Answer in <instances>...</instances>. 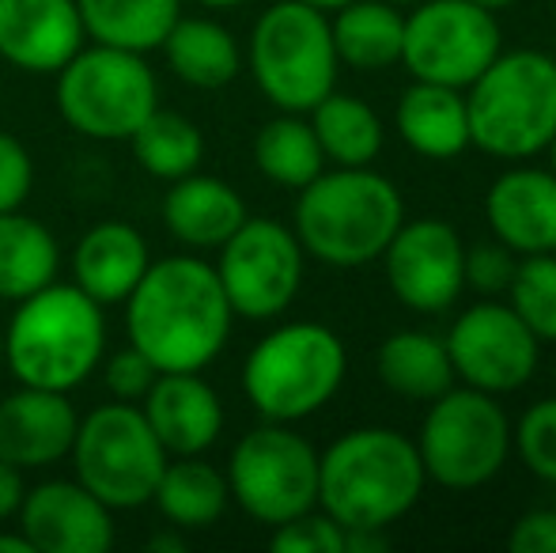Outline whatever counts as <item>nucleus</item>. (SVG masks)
<instances>
[{"instance_id": "nucleus-36", "label": "nucleus", "mask_w": 556, "mask_h": 553, "mask_svg": "<svg viewBox=\"0 0 556 553\" xmlns=\"http://www.w3.org/2000/svg\"><path fill=\"white\" fill-rule=\"evenodd\" d=\"M515 266H519V254L500 243V239L466 247V288L489 296V300L492 296H504L515 277Z\"/></svg>"}, {"instance_id": "nucleus-38", "label": "nucleus", "mask_w": 556, "mask_h": 553, "mask_svg": "<svg viewBox=\"0 0 556 553\" xmlns=\"http://www.w3.org/2000/svg\"><path fill=\"white\" fill-rule=\"evenodd\" d=\"M155 376H160V368L137 345L114 353L103 368V384L111 391V399L117 402H140L148 394V387L155 384Z\"/></svg>"}, {"instance_id": "nucleus-6", "label": "nucleus", "mask_w": 556, "mask_h": 553, "mask_svg": "<svg viewBox=\"0 0 556 553\" xmlns=\"http://www.w3.org/2000/svg\"><path fill=\"white\" fill-rule=\"evenodd\" d=\"M349 353L323 323H285L269 330L242 364V394L265 420L295 425L315 417L341 391Z\"/></svg>"}, {"instance_id": "nucleus-11", "label": "nucleus", "mask_w": 556, "mask_h": 553, "mask_svg": "<svg viewBox=\"0 0 556 553\" xmlns=\"http://www.w3.org/2000/svg\"><path fill=\"white\" fill-rule=\"evenodd\" d=\"M227 489L231 501L262 527H280L318 508L315 443L280 420L250 428L227 458Z\"/></svg>"}, {"instance_id": "nucleus-32", "label": "nucleus", "mask_w": 556, "mask_h": 553, "mask_svg": "<svg viewBox=\"0 0 556 553\" xmlns=\"http://www.w3.org/2000/svg\"><path fill=\"white\" fill-rule=\"evenodd\" d=\"M129 144L140 171H148L152 178H163V183L193 175L201 167V160H205V137H201V129L186 114L160 111V106L140 122L137 134L129 137Z\"/></svg>"}, {"instance_id": "nucleus-25", "label": "nucleus", "mask_w": 556, "mask_h": 553, "mask_svg": "<svg viewBox=\"0 0 556 553\" xmlns=\"http://www.w3.org/2000/svg\"><path fill=\"white\" fill-rule=\"evenodd\" d=\"M152 504L175 531H208L231 504L227 474L201 455L167 458Z\"/></svg>"}, {"instance_id": "nucleus-2", "label": "nucleus", "mask_w": 556, "mask_h": 553, "mask_svg": "<svg viewBox=\"0 0 556 553\" xmlns=\"http://www.w3.org/2000/svg\"><path fill=\"white\" fill-rule=\"evenodd\" d=\"M425 481L417 440L397 428H352L318 455V508L344 531H387L417 508Z\"/></svg>"}, {"instance_id": "nucleus-22", "label": "nucleus", "mask_w": 556, "mask_h": 553, "mask_svg": "<svg viewBox=\"0 0 556 553\" xmlns=\"http://www.w3.org/2000/svg\"><path fill=\"white\" fill-rule=\"evenodd\" d=\"M247 216V201L231 183L198 171L175 178L163 198V224L190 251H220Z\"/></svg>"}, {"instance_id": "nucleus-18", "label": "nucleus", "mask_w": 556, "mask_h": 553, "mask_svg": "<svg viewBox=\"0 0 556 553\" xmlns=\"http://www.w3.org/2000/svg\"><path fill=\"white\" fill-rule=\"evenodd\" d=\"M84 38L76 0H0V61L20 73L58 76Z\"/></svg>"}, {"instance_id": "nucleus-46", "label": "nucleus", "mask_w": 556, "mask_h": 553, "mask_svg": "<svg viewBox=\"0 0 556 553\" xmlns=\"http://www.w3.org/2000/svg\"><path fill=\"white\" fill-rule=\"evenodd\" d=\"M473 4L489 8V12H500V8H511V4H515V0H473Z\"/></svg>"}, {"instance_id": "nucleus-50", "label": "nucleus", "mask_w": 556, "mask_h": 553, "mask_svg": "<svg viewBox=\"0 0 556 553\" xmlns=\"http://www.w3.org/2000/svg\"><path fill=\"white\" fill-rule=\"evenodd\" d=\"M553 379H556V372H553Z\"/></svg>"}, {"instance_id": "nucleus-42", "label": "nucleus", "mask_w": 556, "mask_h": 553, "mask_svg": "<svg viewBox=\"0 0 556 553\" xmlns=\"http://www.w3.org/2000/svg\"><path fill=\"white\" fill-rule=\"evenodd\" d=\"M0 553H35V546L23 531H0Z\"/></svg>"}, {"instance_id": "nucleus-4", "label": "nucleus", "mask_w": 556, "mask_h": 553, "mask_svg": "<svg viewBox=\"0 0 556 553\" xmlns=\"http://www.w3.org/2000/svg\"><path fill=\"white\" fill-rule=\"evenodd\" d=\"M405 221V201L371 167H337L311 178L295 198L292 231L303 254L333 269H359L382 259Z\"/></svg>"}, {"instance_id": "nucleus-31", "label": "nucleus", "mask_w": 556, "mask_h": 553, "mask_svg": "<svg viewBox=\"0 0 556 553\" xmlns=\"http://www.w3.org/2000/svg\"><path fill=\"white\" fill-rule=\"evenodd\" d=\"M254 163L269 183L285 186V190H303L311 178L326 171L323 144H318L311 122H303V114L288 111H280L277 118L257 129Z\"/></svg>"}, {"instance_id": "nucleus-23", "label": "nucleus", "mask_w": 556, "mask_h": 553, "mask_svg": "<svg viewBox=\"0 0 556 553\" xmlns=\"http://www.w3.org/2000/svg\"><path fill=\"white\" fill-rule=\"evenodd\" d=\"M397 137L425 160H454L469 148L466 91L446 84L413 80L397 99Z\"/></svg>"}, {"instance_id": "nucleus-43", "label": "nucleus", "mask_w": 556, "mask_h": 553, "mask_svg": "<svg viewBox=\"0 0 556 553\" xmlns=\"http://www.w3.org/2000/svg\"><path fill=\"white\" fill-rule=\"evenodd\" d=\"M148 550H186V539L182 535H152V539H148Z\"/></svg>"}, {"instance_id": "nucleus-34", "label": "nucleus", "mask_w": 556, "mask_h": 553, "mask_svg": "<svg viewBox=\"0 0 556 553\" xmlns=\"http://www.w3.org/2000/svg\"><path fill=\"white\" fill-rule=\"evenodd\" d=\"M511 451L534 478L556 486V399H542L511 425Z\"/></svg>"}, {"instance_id": "nucleus-5", "label": "nucleus", "mask_w": 556, "mask_h": 553, "mask_svg": "<svg viewBox=\"0 0 556 553\" xmlns=\"http://www.w3.org/2000/svg\"><path fill=\"white\" fill-rule=\"evenodd\" d=\"M469 144L496 160H530L556 134V61L542 50H500L469 84Z\"/></svg>"}, {"instance_id": "nucleus-24", "label": "nucleus", "mask_w": 556, "mask_h": 553, "mask_svg": "<svg viewBox=\"0 0 556 553\" xmlns=\"http://www.w3.org/2000/svg\"><path fill=\"white\" fill-rule=\"evenodd\" d=\"M160 50L170 73L201 91L227 88L242 73V50L235 35L208 15H178Z\"/></svg>"}, {"instance_id": "nucleus-40", "label": "nucleus", "mask_w": 556, "mask_h": 553, "mask_svg": "<svg viewBox=\"0 0 556 553\" xmlns=\"http://www.w3.org/2000/svg\"><path fill=\"white\" fill-rule=\"evenodd\" d=\"M23 497H27V481H23V470L0 458V527H4L8 519L20 516Z\"/></svg>"}, {"instance_id": "nucleus-3", "label": "nucleus", "mask_w": 556, "mask_h": 553, "mask_svg": "<svg viewBox=\"0 0 556 553\" xmlns=\"http://www.w3.org/2000/svg\"><path fill=\"white\" fill-rule=\"evenodd\" d=\"M106 353L103 303L76 285H53L15 303L4 326V368L15 384L42 391H76Z\"/></svg>"}, {"instance_id": "nucleus-33", "label": "nucleus", "mask_w": 556, "mask_h": 553, "mask_svg": "<svg viewBox=\"0 0 556 553\" xmlns=\"http://www.w3.org/2000/svg\"><path fill=\"white\" fill-rule=\"evenodd\" d=\"M504 296L538 341H556V251L522 254Z\"/></svg>"}, {"instance_id": "nucleus-16", "label": "nucleus", "mask_w": 556, "mask_h": 553, "mask_svg": "<svg viewBox=\"0 0 556 553\" xmlns=\"http://www.w3.org/2000/svg\"><path fill=\"white\" fill-rule=\"evenodd\" d=\"M15 527L35 553H106L114 546V516L80 481L53 478L27 489Z\"/></svg>"}, {"instance_id": "nucleus-44", "label": "nucleus", "mask_w": 556, "mask_h": 553, "mask_svg": "<svg viewBox=\"0 0 556 553\" xmlns=\"http://www.w3.org/2000/svg\"><path fill=\"white\" fill-rule=\"evenodd\" d=\"M193 4L208 8V12H235V8H242L247 0H193Z\"/></svg>"}, {"instance_id": "nucleus-28", "label": "nucleus", "mask_w": 556, "mask_h": 553, "mask_svg": "<svg viewBox=\"0 0 556 553\" xmlns=\"http://www.w3.org/2000/svg\"><path fill=\"white\" fill-rule=\"evenodd\" d=\"M61 269V247L42 221L20 213H0V300H27L30 292L53 285Z\"/></svg>"}, {"instance_id": "nucleus-14", "label": "nucleus", "mask_w": 556, "mask_h": 553, "mask_svg": "<svg viewBox=\"0 0 556 553\" xmlns=\"http://www.w3.org/2000/svg\"><path fill=\"white\" fill-rule=\"evenodd\" d=\"M446 356L454 379L484 394H511L527 387L538 372L542 341L511 311V303L484 300L454 318L446 330Z\"/></svg>"}, {"instance_id": "nucleus-7", "label": "nucleus", "mask_w": 556, "mask_h": 553, "mask_svg": "<svg viewBox=\"0 0 556 553\" xmlns=\"http://www.w3.org/2000/svg\"><path fill=\"white\" fill-rule=\"evenodd\" d=\"M250 76L277 111L307 114L337 88V50L323 8L280 0L257 15L247 46Z\"/></svg>"}, {"instance_id": "nucleus-17", "label": "nucleus", "mask_w": 556, "mask_h": 553, "mask_svg": "<svg viewBox=\"0 0 556 553\" xmlns=\"http://www.w3.org/2000/svg\"><path fill=\"white\" fill-rule=\"evenodd\" d=\"M80 414L61 391L23 387L0 399V458L27 470H46L68 458Z\"/></svg>"}, {"instance_id": "nucleus-48", "label": "nucleus", "mask_w": 556, "mask_h": 553, "mask_svg": "<svg viewBox=\"0 0 556 553\" xmlns=\"http://www.w3.org/2000/svg\"><path fill=\"white\" fill-rule=\"evenodd\" d=\"M0 372H4V330H0Z\"/></svg>"}, {"instance_id": "nucleus-37", "label": "nucleus", "mask_w": 556, "mask_h": 553, "mask_svg": "<svg viewBox=\"0 0 556 553\" xmlns=\"http://www.w3.org/2000/svg\"><path fill=\"white\" fill-rule=\"evenodd\" d=\"M35 190V163L20 137L0 129V213L23 209V201Z\"/></svg>"}, {"instance_id": "nucleus-10", "label": "nucleus", "mask_w": 556, "mask_h": 553, "mask_svg": "<svg viewBox=\"0 0 556 553\" xmlns=\"http://www.w3.org/2000/svg\"><path fill=\"white\" fill-rule=\"evenodd\" d=\"M417 451L428 481L454 493L481 489L504 470L511 455V417L477 387H451L432 399L417 432Z\"/></svg>"}, {"instance_id": "nucleus-45", "label": "nucleus", "mask_w": 556, "mask_h": 553, "mask_svg": "<svg viewBox=\"0 0 556 553\" xmlns=\"http://www.w3.org/2000/svg\"><path fill=\"white\" fill-rule=\"evenodd\" d=\"M300 4L323 8V12H337V8H341V4H349V0H300Z\"/></svg>"}, {"instance_id": "nucleus-30", "label": "nucleus", "mask_w": 556, "mask_h": 553, "mask_svg": "<svg viewBox=\"0 0 556 553\" xmlns=\"http://www.w3.org/2000/svg\"><path fill=\"white\" fill-rule=\"evenodd\" d=\"M311 129H315L323 155L337 167H371L382 152V122L364 99L330 91L323 103L311 106Z\"/></svg>"}, {"instance_id": "nucleus-41", "label": "nucleus", "mask_w": 556, "mask_h": 553, "mask_svg": "<svg viewBox=\"0 0 556 553\" xmlns=\"http://www.w3.org/2000/svg\"><path fill=\"white\" fill-rule=\"evenodd\" d=\"M390 546L387 531H375V527H356V531H344V553H382Z\"/></svg>"}, {"instance_id": "nucleus-39", "label": "nucleus", "mask_w": 556, "mask_h": 553, "mask_svg": "<svg viewBox=\"0 0 556 553\" xmlns=\"http://www.w3.org/2000/svg\"><path fill=\"white\" fill-rule=\"evenodd\" d=\"M507 546L515 553H556V508H530L515 519Z\"/></svg>"}, {"instance_id": "nucleus-1", "label": "nucleus", "mask_w": 556, "mask_h": 553, "mask_svg": "<svg viewBox=\"0 0 556 553\" xmlns=\"http://www.w3.org/2000/svg\"><path fill=\"white\" fill-rule=\"evenodd\" d=\"M235 311L216 266L170 254L148 266L125 296V334L160 372H205L231 338Z\"/></svg>"}, {"instance_id": "nucleus-27", "label": "nucleus", "mask_w": 556, "mask_h": 553, "mask_svg": "<svg viewBox=\"0 0 556 553\" xmlns=\"http://www.w3.org/2000/svg\"><path fill=\"white\" fill-rule=\"evenodd\" d=\"M382 387L409 402H432L454 387V368L446 341L428 330H397L379 345L375 356Z\"/></svg>"}, {"instance_id": "nucleus-15", "label": "nucleus", "mask_w": 556, "mask_h": 553, "mask_svg": "<svg viewBox=\"0 0 556 553\" xmlns=\"http://www.w3.org/2000/svg\"><path fill=\"white\" fill-rule=\"evenodd\" d=\"M390 292L420 315H443L466 292V243L435 216L402 221L382 251Z\"/></svg>"}, {"instance_id": "nucleus-26", "label": "nucleus", "mask_w": 556, "mask_h": 553, "mask_svg": "<svg viewBox=\"0 0 556 553\" xmlns=\"http://www.w3.org/2000/svg\"><path fill=\"white\" fill-rule=\"evenodd\" d=\"M333 50L341 65H352L359 73L402 65L405 42V15L397 4L387 0H349L333 12Z\"/></svg>"}, {"instance_id": "nucleus-8", "label": "nucleus", "mask_w": 556, "mask_h": 553, "mask_svg": "<svg viewBox=\"0 0 556 553\" xmlns=\"http://www.w3.org/2000/svg\"><path fill=\"white\" fill-rule=\"evenodd\" d=\"M68 458L88 493H96L111 512H132L152 504L170 455L148 428L137 402L114 399L80 417Z\"/></svg>"}, {"instance_id": "nucleus-19", "label": "nucleus", "mask_w": 556, "mask_h": 553, "mask_svg": "<svg viewBox=\"0 0 556 553\" xmlns=\"http://www.w3.org/2000/svg\"><path fill=\"white\" fill-rule=\"evenodd\" d=\"M137 406L170 458L205 455L224 432V402L201 372H160Z\"/></svg>"}, {"instance_id": "nucleus-29", "label": "nucleus", "mask_w": 556, "mask_h": 553, "mask_svg": "<svg viewBox=\"0 0 556 553\" xmlns=\"http://www.w3.org/2000/svg\"><path fill=\"white\" fill-rule=\"evenodd\" d=\"M76 8L91 42L129 53L160 50L182 15V0H76Z\"/></svg>"}, {"instance_id": "nucleus-13", "label": "nucleus", "mask_w": 556, "mask_h": 553, "mask_svg": "<svg viewBox=\"0 0 556 553\" xmlns=\"http://www.w3.org/2000/svg\"><path fill=\"white\" fill-rule=\"evenodd\" d=\"M303 262L307 254L288 224L269 216H247L216 259V277L235 318L269 323L285 315L300 296Z\"/></svg>"}, {"instance_id": "nucleus-20", "label": "nucleus", "mask_w": 556, "mask_h": 553, "mask_svg": "<svg viewBox=\"0 0 556 553\" xmlns=\"http://www.w3.org/2000/svg\"><path fill=\"white\" fill-rule=\"evenodd\" d=\"M484 221L519 259L556 251V175L527 163L504 171L484 193Z\"/></svg>"}, {"instance_id": "nucleus-21", "label": "nucleus", "mask_w": 556, "mask_h": 553, "mask_svg": "<svg viewBox=\"0 0 556 553\" xmlns=\"http://www.w3.org/2000/svg\"><path fill=\"white\" fill-rule=\"evenodd\" d=\"M152 266L148 239L125 221L91 224L73 247V285L96 303H125L137 280Z\"/></svg>"}, {"instance_id": "nucleus-9", "label": "nucleus", "mask_w": 556, "mask_h": 553, "mask_svg": "<svg viewBox=\"0 0 556 553\" xmlns=\"http://www.w3.org/2000/svg\"><path fill=\"white\" fill-rule=\"evenodd\" d=\"M58 111L88 140H129L160 106V84L144 53L80 46L58 68Z\"/></svg>"}, {"instance_id": "nucleus-49", "label": "nucleus", "mask_w": 556, "mask_h": 553, "mask_svg": "<svg viewBox=\"0 0 556 553\" xmlns=\"http://www.w3.org/2000/svg\"><path fill=\"white\" fill-rule=\"evenodd\" d=\"M387 4H420V0H387Z\"/></svg>"}, {"instance_id": "nucleus-47", "label": "nucleus", "mask_w": 556, "mask_h": 553, "mask_svg": "<svg viewBox=\"0 0 556 553\" xmlns=\"http://www.w3.org/2000/svg\"><path fill=\"white\" fill-rule=\"evenodd\" d=\"M545 152H549V171L556 175V134H553V140H549V148H545Z\"/></svg>"}, {"instance_id": "nucleus-35", "label": "nucleus", "mask_w": 556, "mask_h": 553, "mask_svg": "<svg viewBox=\"0 0 556 553\" xmlns=\"http://www.w3.org/2000/svg\"><path fill=\"white\" fill-rule=\"evenodd\" d=\"M269 546L277 553H344V527L326 512H303L288 524L273 527Z\"/></svg>"}, {"instance_id": "nucleus-12", "label": "nucleus", "mask_w": 556, "mask_h": 553, "mask_svg": "<svg viewBox=\"0 0 556 553\" xmlns=\"http://www.w3.org/2000/svg\"><path fill=\"white\" fill-rule=\"evenodd\" d=\"M504 50L496 12L473 0H420L405 15L402 65L413 80L466 91Z\"/></svg>"}]
</instances>
